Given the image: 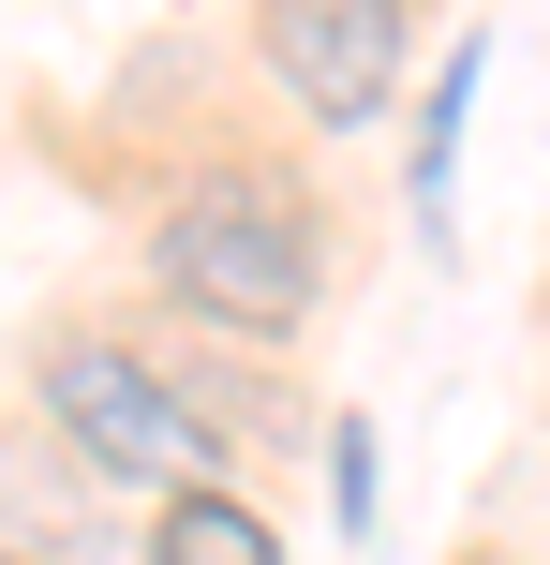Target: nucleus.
<instances>
[{
	"instance_id": "obj_3",
	"label": "nucleus",
	"mask_w": 550,
	"mask_h": 565,
	"mask_svg": "<svg viewBox=\"0 0 550 565\" xmlns=\"http://www.w3.org/2000/svg\"><path fill=\"white\" fill-rule=\"evenodd\" d=\"M268 75H283L327 135L387 119V89H402V0H283V15H268Z\"/></svg>"
},
{
	"instance_id": "obj_4",
	"label": "nucleus",
	"mask_w": 550,
	"mask_h": 565,
	"mask_svg": "<svg viewBox=\"0 0 550 565\" xmlns=\"http://www.w3.org/2000/svg\"><path fill=\"white\" fill-rule=\"evenodd\" d=\"M149 565H283V536H268L238 491H179V507L149 521Z\"/></svg>"
},
{
	"instance_id": "obj_1",
	"label": "nucleus",
	"mask_w": 550,
	"mask_h": 565,
	"mask_svg": "<svg viewBox=\"0 0 550 565\" xmlns=\"http://www.w3.org/2000/svg\"><path fill=\"white\" fill-rule=\"evenodd\" d=\"M149 268H164L179 312L283 342V328H313V298H327V224H313V194H298V179H268V164H208L194 194H164Z\"/></svg>"
},
{
	"instance_id": "obj_5",
	"label": "nucleus",
	"mask_w": 550,
	"mask_h": 565,
	"mask_svg": "<svg viewBox=\"0 0 550 565\" xmlns=\"http://www.w3.org/2000/svg\"><path fill=\"white\" fill-rule=\"evenodd\" d=\"M462 105H476V45L432 75V135H417V209L446 224V164H462Z\"/></svg>"
},
{
	"instance_id": "obj_2",
	"label": "nucleus",
	"mask_w": 550,
	"mask_h": 565,
	"mask_svg": "<svg viewBox=\"0 0 550 565\" xmlns=\"http://www.w3.org/2000/svg\"><path fill=\"white\" fill-rule=\"evenodd\" d=\"M45 417L75 431V461H105L119 491H224V431L194 417L179 372H149L134 342H60L45 358Z\"/></svg>"
},
{
	"instance_id": "obj_6",
	"label": "nucleus",
	"mask_w": 550,
	"mask_h": 565,
	"mask_svg": "<svg viewBox=\"0 0 550 565\" xmlns=\"http://www.w3.org/2000/svg\"><path fill=\"white\" fill-rule=\"evenodd\" d=\"M0 565H15V551H0Z\"/></svg>"
}]
</instances>
